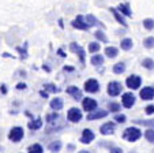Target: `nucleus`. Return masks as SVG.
<instances>
[{"label":"nucleus","mask_w":154,"mask_h":153,"mask_svg":"<svg viewBox=\"0 0 154 153\" xmlns=\"http://www.w3.org/2000/svg\"><path fill=\"white\" fill-rule=\"evenodd\" d=\"M71 25H72L74 29H78V30H89L90 29L89 25L86 23V19H85L83 15H78V17L71 22Z\"/></svg>","instance_id":"11"},{"label":"nucleus","mask_w":154,"mask_h":153,"mask_svg":"<svg viewBox=\"0 0 154 153\" xmlns=\"http://www.w3.org/2000/svg\"><path fill=\"white\" fill-rule=\"evenodd\" d=\"M56 53H57V55L60 56V58H67V53L64 52V51H63V49H61V48H59L57 51H56Z\"/></svg>","instance_id":"46"},{"label":"nucleus","mask_w":154,"mask_h":153,"mask_svg":"<svg viewBox=\"0 0 154 153\" xmlns=\"http://www.w3.org/2000/svg\"><path fill=\"white\" fill-rule=\"evenodd\" d=\"M17 90H26L27 89V85L25 84V82H19V84H17Z\"/></svg>","instance_id":"43"},{"label":"nucleus","mask_w":154,"mask_h":153,"mask_svg":"<svg viewBox=\"0 0 154 153\" xmlns=\"http://www.w3.org/2000/svg\"><path fill=\"white\" fill-rule=\"evenodd\" d=\"M143 46L147 49H153L154 48V37H146L145 40H143Z\"/></svg>","instance_id":"36"},{"label":"nucleus","mask_w":154,"mask_h":153,"mask_svg":"<svg viewBox=\"0 0 154 153\" xmlns=\"http://www.w3.org/2000/svg\"><path fill=\"white\" fill-rule=\"evenodd\" d=\"M15 49H17L18 53H19V58L22 59V60H26L27 56H29V53H27V43H25L23 46H17Z\"/></svg>","instance_id":"28"},{"label":"nucleus","mask_w":154,"mask_h":153,"mask_svg":"<svg viewBox=\"0 0 154 153\" xmlns=\"http://www.w3.org/2000/svg\"><path fill=\"white\" fill-rule=\"evenodd\" d=\"M135 103H137V97H135V94L132 92H127L122 94V105L124 108L130 110V108H132L135 105Z\"/></svg>","instance_id":"8"},{"label":"nucleus","mask_w":154,"mask_h":153,"mask_svg":"<svg viewBox=\"0 0 154 153\" xmlns=\"http://www.w3.org/2000/svg\"><path fill=\"white\" fill-rule=\"evenodd\" d=\"M108 111L113 113H119L122 111V104L120 103H116V101H109L108 103Z\"/></svg>","instance_id":"25"},{"label":"nucleus","mask_w":154,"mask_h":153,"mask_svg":"<svg viewBox=\"0 0 154 153\" xmlns=\"http://www.w3.org/2000/svg\"><path fill=\"white\" fill-rule=\"evenodd\" d=\"M40 96H41V97H42V98H45V100H47V98L48 97H49V93H48L47 92V90H40Z\"/></svg>","instance_id":"48"},{"label":"nucleus","mask_w":154,"mask_h":153,"mask_svg":"<svg viewBox=\"0 0 154 153\" xmlns=\"http://www.w3.org/2000/svg\"><path fill=\"white\" fill-rule=\"evenodd\" d=\"M83 89H85V92L89 93V94H94V93H98L101 88H100V82L97 81V79L89 78L86 82H85Z\"/></svg>","instance_id":"6"},{"label":"nucleus","mask_w":154,"mask_h":153,"mask_svg":"<svg viewBox=\"0 0 154 153\" xmlns=\"http://www.w3.org/2000/svg\"><path fill=\"white\" fill-rule=\"evenodd\" d=\"M57 120H60V115L57 113V111H53V112L48 113V115L45 116V122H47L48 124H52Z\"/></svg>","instance_id":"26"},{"label":"nucleus","mask_w":154,"mask_h":153,"mask_svg":"<svg viewBox=\"0 0 154 153\" xmlns=\"http://www.w3.org/2000/svg\"><path fill=\"white\" fill-rule=\"evenodd\" d=\"M116 131V123L115 122H106L100 127V134L102 135H112Z\"/></svg>","instance_id":"12"},{"label":"nucleus","mask_w":154,"mask_h":153,"mask_svg":"<svg viewBox=\"0 0 154 153\" xmlns=\"http://www.w3.org/2000/svg\"><path fill=\"white\" fill-rule=\"evenodd\" d=\"M125 86L131 90H138L142 86V78L137 74H131L127 79H125Z\"/></svg>","instance_id":"5"},{"label":"nucleus","mask_w":154,"mask_h":153,"mask_svg":"<svg viewBox=\"0 0 154 153\" xmlns=\"http://www.w3.org/2000/svg\"><path fill=\"white\" fill-rule=\"evenodd\" d=\"M85 19H86V23L89 25V27H93V26H100L101 29H104L105 25L102 22H100L98 19H97L96 17H94L93 14H87L86 17H85Z\"/></svg>","instance_id":"16"},{"label":"nucleus","mask_w":154,"mask_h":153,"mask_svg":"<svg viewBox=\"0 0 154 153\" xmlns=\"http://www.w3.org/2000/svg\"><path fill=\"white\" fill-rule=\"evenodd\" d=\"M94 37L97 38V41H100V43H104V44H106L108 43V37H106V34L104 33V30H96V33H94Z\"/></svg>","instance_id":"32"},{"label":"nucleus","mask_w":154,"mask_h":153,"mask_svg":"<svg viewBox=\"0 0 154 153\" xmlns=\"http://www.w3.org/2000/svg\"><path fill=\"white\" fill-rule=\"evenodd\" d=\"M67 119L71 123H79L83 119V112L78 107H71L67 112Z\"/></svg>","instance_id":"4"},{"label":"nucleus","mask_w":154,"mask_h":153,"mask_svg":"<svg viewBox=\"0 0 154 153\" xmlns=\"http://www.w3.org/2000/svg\"><path fill=\"white\" fill-rule=\"evenodd\" d=\"M123 92V85L122 82L119 81H111L108 84V88H106V93L108 96H111V97H117L120 96Z\"/></svg>","instance_id":"3"},{"label":"nucleus","mask_w":154,"mask_h":153,"mask_svg":"<svg viewBox=\"0 0 154 153\" xmlns=\"http://www.w3.org/2000/svg\"><path fill=\"white\" fill-rule=\"evenodd\" d=\"M75 53L78 55V58H79V62H81V64H85V59H86V52H85V49L81 46V48H79Z\"/></svg>","instance_id":"37"},{"label":"nucleus","mask_w":154,"mask_h":153,"mask_svg":"<svg viewBox=\"0 0 154 153\" xmlns=\"http://www.w3.org/2000/svg\"><path fill=\"white\" fill-rule=\"evenodd\" d=\"M0 93H2V94H7V93H8V89H7V85L6 84L0 85Z\"/></svg>","instance_id":"44"},{"label":"nucleus","mask_w":154,"mask_h":153,"mask_svg":"<svg viewBox=\"0 0 154 153\" xmlns=\"http://www.w3.org/2000/svg\"><path fill=\"white\" fill-rule=\"evenodd\" d=\"M75 149H76V146H75V144H68L67 145V152H75Z\"/></svg>","instance_id":"47"},{"label":"nucleus","mask_w":154,"mask_h":153,"mask_svg":"<svg viewBox=\"0 0 154 153\" xmlns=\"http://www.w3.org/2000/svg\"><path fill=\"white\" fill-rule=\"evenodd\" d=\"M142 66L143 69L149 70V71H151V70H154V60L151 58H146L142 60Z\"/></svg>","instance_id":"33"},{"label":"nucleus","mask_w":154,"mask_h":153,"mask_svg":"<svg viewBox=\"0 0 154 153\" xmlns=\"http://www.w3.org/2000/svg\"><path fill=\"white\" fill-rule=\"evenodd\" d=\"M42 70H44V71H47V72H51V71H52V69L49 67V64H45V63L42 64Z\"/></svg>","instance_id":"49"},{"label":"nucleus","mask_w":154,"mask_h":153,"mask_svg":"<svg viewBox=\"0 0 154 153\" xmlns=\"http://www.w3.org/2000/svg\"><path fill=\"white\" fill-rule=\"evenodd\" d=\"M66 93H67V94H70L75 101H81L82 98H83V93H82V90L79 89L78 86H75V85L68 86L67 89H66Z\"/></svg>","instance_id":"13"},{"label":"nucleus","mask_w":154,"mask_h":153,"mask_svg":"<svg viewBox=\"0 0 154 153\" xmlns=\"http://www.w3.org/2000/svg\"><path fill=\"white\" fill-rule=\"evenodd\" d=\"M130 153H137V152H135V150H134V152H130Z\"/></svg>","instance_id":"55"},{"label":"nucleus","mask_w":154,"mask_h":153,"mask_svg":"<svg viewBox=\"0 0 154 153\" xmlns=\"http://www.w3.org/2000/svg\"><path fill=\"white\" fill-rule=\"evenodd\" d=\"M61 148H63V144H61V141H59V139L49 142V145H48V150H51L52 153H59L61 150Z\"/></svg>","instance_id":"20"},{"label":"nucleus","mask_w":154,"mask_h":153,"mask_svg":"<svg viewBox=\"0 0 154 153\" xmlns=\"http://www.w3.org/2000/svg\"><path fill=\"white\" fill-rule=\"evenodd\" d=\"M78 153H90V152H89V150H86V149H82V150H79Z\"/></svg>","instance_id":"54"},{"label":"nucleus","mask_w":154,"mask_h":153,"mask_svg":"<svg viewBox=\"0 0 154 153\" xmlns=\"http://www.w3.org/2000/svg\"><path fill=\"white\" fill-rule=\"evenodd\" d=\"M109 11L112 12V15L115 17V19H116L123 27H127V21H125V17L119 11V10H117V8H113V7H111V8H109Z\"/></svg>","instance_id":"15"},{"label":"nucleus","mask_w":154,"mask_h":153,"mask_svg":"<svg viewBox=\"0 0 154 153\" xmlns=\"http://www.w3.org/2000/svg\"><path fill=\"white\" fill-rule=\"evenodd\" d=\"M104 60H105V58H104L102 55H100L98 52L94 53V55L90 58V63H91V66H96V67L102 66V64H104Z\"/></svg>","instance_id":"19"},{"label":"nucleus","mask_w":154,"mask_h":153,"mask_svg":"<svg viewBox=\"0 0 154 153\" xmlns=\"http://www.w3.org/2000/svg\"><path fill=\"white\" fill-rule=\"evenodd\" d=\"M44 90H47L48 93H60L61 92V89L59 86H56L55 84H44Z\"/></svg>","instance_id":"30"},{"label":"nucleus","mask_w":154,"mask_h":153,"mask_svg":"<svg viewBox=\"0 0 154 153\" xmlns=\"http://www.w3.org/2000/svg\"><path fill=\"white\" fill-rule=\"evenodd\" d=\"M143 135V133L140 131L139 127H135V126H131L127 127L122 134V138L125 139L127 142H137L138 139H140Z\"/></svg>","instance_id":"1"},{"label":"nucleus","mask_w":154,"mask_h":153,"mask_svg":"<svg viewBox=\"0 0 154 153\" xmlns=\"http://www.w3.org/2000/svg\"><path fill=\"white\" fill-rule=\"evenodd\" d=\"M42 119L41 118H33L32 120L29 122V123H27V129H29V130H32V131H37V130H40L41 127H42Z\"/></svg>","instance_id":"18"},{"label":"nucleus","mask_w":154,"mask_h":153,"mask_svg":"<svg viewBox=\"0 0 154 153\" xmlns=\"http://www.w3.org/2000/svg\"><path fill=\"white\" fill-rule=\"evenodd\" d=\"M2 56H3V58H12V59L15 58L14 55H11V53H7V52H4V53H3V55H2Z\"/></svg>","instance_id":"50"},{"label":"nucleus","mask_w":154,"mask_h":153,"mask_svg":"<svg viewBox=\"0 0 154 153\" xmlns=\"http://www.w3.org/2000/svg\"><path fill=\"white\" fill-rule=\"evenodd\" d=\"M49 107H51V110H53V111H61L63 110V107H64V101H63V98L61 97H55V98H52V100L49 101Z\"/></svg>","instance_id":"17"},{"label":"nucleus","mask_w":154,"mask_h":153,"mask_svg":"<svg viewBox=\"0 0 154 153\" xmlns=\"http://www.w3.org/2000/svg\"><path fill=\"white\" fill-rule=\"evenodd\" d=\"M23 138H25V130H23V127L15 126V127H12L11 130L8 131V139L11 142H14V144H18V142H20Z\"/></svg>","instance_id":"2"},{"label":"nucleus","mask_w":154,"mask_h":153,"mask_svg":"<svg viewBox=\"0 0 154 153\" xmlns=\"http://www.w3.org/2000/svg\"><path fill=\"white\" fill-rule=\"evenodd\" d=\"M59 26H60L61 29H64V23H63V19H59Z\"/></svg>","instance_id":"51"},{"label":"nucleus","mask_w":154,"mask_h":153,"mask_svg":"<svg viewBox=\"0 0 154 153\" xmlns=\"http://www.w3.org/2000/svg\"><path fill=\"white\" fill-rule=\"evenodd\" d=\"M0 152H2V146H0Z\"/></svg>","instance_id":"56"},{"label":"nucleus","mask_w":154,"mask_h":153,"mask_svg":"<svg viewBox=\"0 0 154 153\" xmlns=\"http://www.w3.org/2000/svg\"><path fill=\"white\" fill-rule=\"evenodd\" d=\"M112 71H113V74H116V75H120V74H123V72H125V63L124 62L116 63L113 67H112Z\"/></svg>","instance_id":"27"},{"label":"nucleus","mask_w":154,"mask_h":153,"mask_svg":"<svg viewBox=\"0 0 154 153\" xmlns=\"http://www.w3.org/2000/svg\"><path fill=\"white\" fill-rule=\"evenodd\" d=\"M146 115H154V104H150L145 108Z\"/></svg>","instance_id":"39"},{"label":"nucleus","mask_w":154,"mask_h":153,"mask_svg":"<svg viewBox=\"0 0 154 153\" xmlns=\"http://www.w3.org/2000/svg\"><path fill=\"white\" fill-rule=\"evenodd\" d=\"M113 120H116V123H125L127 122V116L124 115V113H116V115L113 116Z\"/></svg>","instance_id":"38"},{"label":"nucleus","mask_w":154,"mask_h":153,"mask_svg":"<svg viewBox=\"0 0 154 153\" xmlns=\"http://www.w3.org/2000/svg\"><path fill=\"white\" fill-rule=\"evenodd\" d=\"M63 71H66V72H74V71H75V67H74V66H64L63 67Z\"/></svg>","instance_id":"45"},{"label":"nucleus","mask_w":154,"mask_h":153,"mask_svg":"<svg viewBox=\"0 0 154 153\" xmlns=\"http://www.w3.org/2000/svg\"><path fill=\"white\" fill-rule=\"evenodd\" d=\"M139 97L145 101H150L154 98V88L153 86H145L139 90Z\"/></svg>","instance_id":"14"},{"label":"nucleus","mask_w":154,"mask_h":153,"mask_svg":"<svg viewBox=\"0 0 154 153\" xmlns=\"http://www.w3.org/2000/svg\"><path fill=\"white\" fill-rule=\"evenodd\" d=\"M98 146H101V148H108V149H111V148H112V146H115V145H113V144H109L108 141H101V142L98 144Z\"/></svg>","instance_id":"42"},{"label":"nucleus","mask_w":154,"mask_h":153,"mask_svg":"<svg viewBox=\"0 0 154 153\" xmlns=\"http://www.w3.org/2000/svg\"><path fill=\"white\" fill-rule=\"evenodd\" d=\"M18 74H19V75H22L23 78H25V77H26V71H19V72H18Z\"/></svg>","instance_id":"52"},{"label":"nucleus","mask_w":154,"mask_h":153,"mask_svg":"<svg viewBox=\"0 0 154 153\" xmlns=\"http://www.w3.org/2000/svg\"><path fill=\"white\" fill-rule=\"evenodd\" d=\"M143 135H145V138L147 139V142H150V144L154 145V129H151V127H149L147 130L143 133Z\"/></svg>","instance_id":"34"},{"label":"nucleus","mask_w":154,"mask_h":153,"mask_svg":"<svg viewBox=\"0 0 154 153\" xmlns=\"http://www.w3.org/2000/svg\"><path fill=\"white\" fill-rule=\"evenodd\" d=\"M98 108V103H97L96 98H91V97H83L82 98V110L86 111L87 113L89 112H93L94 110Z\"/></svg>","instance_id":"7"},{"label":"nucleus","mask_w":154,"mask_h":153,"mask_svg":"<svg viewBox=\"0 0 154 153\" xmlns=\"http://www.w3.org/2000/svg\"><path fill=\"white\" fill-rule=\"evenodd\" d=\"M79 48H81V45H79L78 43H71V44H70V51H71V52L75 53Z\"/></svg>","instance_id":"40"},{"label":"nucleus","mask_w":154,"mask_h":153,"mask_svg":"<svg viewBox=\"0 0 154 153\" xmlns=\"http://www.w3.org/2000/svg\"><path fill=\"white\" fill-rule=\"evenodd\" d=\"M143 27H145L146 30H153L154 29V19L153 18H146V19H143Z\"/></svg>","instance_id":"35"},{"label":"nucleus","mask_w":154,"mask_h":153,"mask_svg":"<svg viewBox=\"0 0 154 153\" xmlns=\"http://www.w3.org/2000/svg\"><path fill=\"white\" fill-rule=\"evenodd\" d=\"M105 55L109 59H115L119 55V49H117L116 46H106V48H105Z\"/></svg>","instance_id":"24"},{"label":"nucleus","mask_w":154,"mask_h":153,"mask_svg":"<svg viewBox=\"0 0 154 153\" xmlns=\"http://www.w3.org/2000/svg\"><path fill=\"white\" fill-rule=\"evenodd\" d=\"M25 115H26V116H29V118H33V115L29 112V111H26V112H25Z\"/></svg>","instance_id":"53"},{"label":"nucleus","mask_w":154,"mask_h":153,"mask_svg":"<svg viewBox=\"0 0 154 153\" xmlns=\"http://www.w3.org/2000/svg\"><path fill=\"white\" fill-rule=\"evenodd\" d=\"M117 10H119V11L122 12L124 17H132V11H131V8H130V4L120 3L119 6H117Z\"/></svg>","instance_id":"22"},{"label":"nucleus","mask_w":154,"mask_h":153,"mask_svg":"<svg viewBox=\"0 0 154 153\" xmlns=\"http://www.w3.org/2000/svg\"><path fill=\"white\" fill-rule=\"evenodd\" d=\"M27 153H44V148L41 144H33L27 148Z\"/></svg>","instance_id":"31"},{"label":"nucleus","mask_w":154,"mask_h":153,"mask_svg":"<svg viewBox=\"0 0 154 153\" xmlns=\"http://www.w3.org/2000/svg\"><path fill=\"white\" fill-rule=\"evenodd\" d=\"M132 46H134V41H132V38H123L122 41H120V48L123 49V51H131L132 49Z\"/></svg>","instance_id":"21"},{"label":"nucleus","mask_w":154,"mask_h":153,"mask_svg":"<svg viewBox=\"0 0 154 153\" xmlns=\"http://www.w3.org/2000/svg\"><path fill=\"white\" fill-rule=\"evenodd\" d=\"M108 115H109V111H108V110H101V108L98 110V108H97V110H94L93 112L87 113L86 119H87V120H90V122H93V120H98V119L106 118Z\"/></svg>","instance_id":"9"},{"label":"nucleus","mask_w":154,"mask_h":153,"mask_svg":"<svg viewBox=\"0 0 154 153\" xmlns=\"http://www.w3.org/2000/svg\"><path fill=\"white\" fill-rule=\"evenodd\" d=\"M100 49H101V44H100V41H93V43H89L87 51H89L90 53H97V52H100Z\"/></svg>","instance_id":"29"},{"label":"nucleus","mask_w":154,"mask_h":153,"mask_svg":"<svg viewBox=\"0 0 154 153\" xmlns=\"http://www.w3.org/2000/svg\"><path fill=\"white\" fill-rule=\"evenodd\" d=\"M132 123L138 124V126H145V127H151V129H154V119H146V120L135 119V120H132Z\"/></svg>","instance_id":"23"},{"label":"nucleus","mask_w":154,"mask_h":153,"mask_svg":"<svg viewBox=\"0 0 154 153\" xmlns=\"http://www.w3.org/2000/svg\"><path fill=\"white\" fill-rule=\"evenodd\" d=\"M109 153H124V150L120 146H112L111 149H109Z\"/></svg>","instance_id":"41"},{"label":"nucleus","mask_w":154,"mask_h":153,"mask_svg":"<svg viewBox=\"0 0 154 153\" xmlns=\"http://www.w3.org/2000/svg\"><path fill=\"white\" fill-rule=\"evenodd\" d=\"M94 139H96L94 131L91 130V129H85V130L82 131V135H81V138H79V141H81V144L89 145V144H91Z\"/></svg>","instance_id":"10"}]
</instances>
